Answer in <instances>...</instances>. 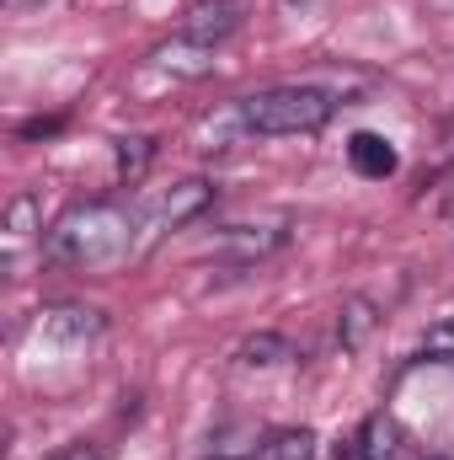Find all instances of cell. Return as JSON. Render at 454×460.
Instances as JSON below:
<instances>
[{
	"mask_svg": "<svg viewBox=\"0 0 454 460\" xmlns=\"http://www.w3.org/2000/svg\"><path fill=\"white\" fill-rule=\"evenodd\" d=\"M139 252V220L113 204V199H86V204H70L48 235H43V257L54 268H75V273H102L118 268L123 257Z\"/></svg>",
	"mask_w": 454,
	"mask_h": 460,
	"instance_id": "cell-1",
	"label": "cell"
},
{
	"mask_svg": "<svg viewBox=\"0 0 454 460\" xmlns=\"http://www.w3.org/2000/svg\"><path fill=\"white\" fill-rule=\"evenodd\" d=\"M251 139H284V134H316L337 113V97L327 86H267L235 102Z\"/></svg>",
	"mask_w": 454,
	"mask_h": 460,
	"instance_id": "cell-2",
	"label": "cell"
},
{
	"mask_svg": "<svg viewBox=\"0 0 454 460\" xmlns=\"http://www.w3.org/2000/svg\"><path fill=\"white\" fill-rule=\"evenodd\" d=\"M209 204H214V182H209V177H188V182H177V188H171V193L139 220V252H150L161 235L182 230L188 220H198Z\"/></svg>",
	"mask_w": 454,
	"mask_h": 460,
	"instance_id": "cell-3",
	"label": "cell"
},
{
	"mask_svg": "<svg viewBox=\"0 0 454 460\" xmlns=\"http://www.w3.org/2000/svg\"><path fill=\"white\" fill-rule=\"evenodd\" d=\"M353 460H423V445L412 439V429L390 412H369L363 429L353 434Z\"/></svg>",
	"mask_w": 454,
	"mask_h": 460,
	"instance_id": "cell-4",
	"label": "cell"
},
{
	"mask_svg": "<svg viewBox=\"0 0 454 460\" xmlns=\"http://www.w3.org/2000/svg\"><path fill=\"white\" fill-rule=\"evenodd\" d=\"M240 22H246V0H193L182 11L177 38H188L198 49H220L230 32H240Z\"/></svg>",
	"mask_w": 454,
	"mask_h": 460,
	"instance_id": "cell-5",
	"label": "cell"
},
{
	"mask_svg": "<svg viewBox=\"0 0 454 460\" xmlns=\"http://www.w3.org/2000/svg\"><path fill=\"white\" fill-rule=\"evenodd\" d=\"M108 322H102V311H86V305H54V311H43V322H38V332L43 338H54V343H92L97 332H102Z\"/></svg>",
	"mask_w": 454,
	"mask_h": 460,
	"instance_id": "cell-6",
	"label": "cell"
},
{
	"mask_svg": "<svg viewBox=\"0 0 454 460\" xmlns=\"http://www.w3.org/2000/svg\"><path fill=\"white\" fill-rule=\"evenodd\" d=\"M209 54H214V49H198V43L177 38V43L155 49V54H150V65H155V70H166L171 81H198V75H209V70H214V59H209Z\"/></svg>",
	"mask_w": 454,
	"mask_h": 460,
	"instance_id": "cell-7",
	"label": "cell"
},
{
	"mask_svg": "<svg viewBox=\"0 0 454 460\" xmlns=\"http://www.w3.org/2000/svg\"><path fill=\"white\" fill-rule=\"evenodd\" d=\"M38 230H43V209H38V199H32V193H16L11 209H5V252H11V268H16V252H22Z\"/></svg>",
	"mask_w": 454,
	"mask_h": 460,
	"instance_id": "cell-8",
	"label": "cell"
},
{
	"mask_svg": "<svg viewBox=\"0 0 454 460\" xmlns=\"http://www.w3.org/2000/svg\"><path fill=\"white\" fill-rule=\"evenodd\" d=\"M347 161H353V172H363V177H390V172H396V150H390V139H380V134H353V139H347Z\"/></svg>",
	"mask_w": 454,
	"mask_h": 460,
	"instance_id": "cell-9",
	"label": "cell"
},
{
	"mask_svg": "<svg viewBox=\"0 0 454 460\" xmlns=\"http://www.w3.org/2000/svg\"><path fill=\"white\" fill-rule=\"evenodd\" d=\"M380 327V316H374V300H363V295H353L347 305H342V322H337V338L342 348L353 353V348H363L369 343V332Z\"/></svg>",
	"mask_w": 454,
	"mask_h": 460,
	"instance_id": "cell-10",
	"label": "cell"
},
{
	"mask_svg": "<svg viewBox=\"0 0 454 460\" xmlns=\"http://www.w3.org/2000/svg\"><path fill=\"white\" fill-rule=\"evenodd\" d=\"M294 348L284 343L278 332H262V338H246V343L235 348V364L240 369H273V364H284Z\"/></svg>",
	"mask_w": 454,
	"mask_h": 460,
	"instance_id": "cell-11",
	"label": "cell"
},
{
	"mask_svg": "<svg viewBox=\"0 0 454 460\" xmlns=\"http://www.w3.org/2000/svg\"><path fill=\"white\" fill-rule=\"evenodd\" d=\"M150 161H155V139H144V134L118 139V177H123V182H139V177L150 172Z\"/></svg>",
	"mask_w": 454,
	"mask_h": 460,
	"instance_id": "cell-12",
	"label": "cell"
},
{
	"mask_svg": "<svg viewBox=\"0 0 454 460\" xmlns=\"http://www.w3.org/2000/svg\"><path fill=\"white\" fill-rule=\"evenodd\" d=\"M316 456V434L310 429H284L262 445V460H310Z\"/></svg>",
	"mask_w": 454,
	"mask_h": 460,
	"instance_id": "cell-13",
	"label": "cell"
},
{
	"mask_svg": "<svg viewBox=\"0 0 454 460\" xmlns=\"http://www.w3.org/2000/svg\"><path fill=\"white\" fill-rule=\"evenodd\" d=\"M423 364H454V316H444L439 327L423 332V348H417Z\"/></svg>",
	"mask_w": 454,
	"mask_h": 460,
	"instance_id": "cell-14",
	"label": "cell"
},
{
	"mask_svg": "<svg viewBox=\"0 0 454 460\" xmlns=\"http://www.w3.org/2000/svg\"><path fill=\"white\" fill-rule=\"evenodd\" d=\"M54 460H108V456H102L97 445H86V439H81V445H65V450H59Z\"/></svg>",
	"mask_w": 454,
	"mask_h": 460,
	"instance_id": "cell-15",
	"label": "cell"
}]
</instances>
